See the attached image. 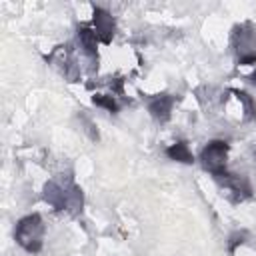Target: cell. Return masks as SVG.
Returning a JSON list of instances; mask_svg holds the SVG:
<instances>
[{
	"label": "cell",
	"mask_w": 256,
	"mask_h": 256,
	"mask_svg": "<svg viewBox=\"0 0 256 256\" xmlns=\"http://www.w3.org/2000/svg\"><path fill=\"white\" fill-rule=\"evenodd\" d=\"M216 178V182L218 184H222L224 188H228V190H232L240 200L242 198H248L250 196V184H248V180L244 178V176H238V174H230V172H220V174H216L214 176Z\"/></svg>",
	"instance_id": "5"
},
{
	"label": "cell",
	"mask_w": 256,
	"mask_h": 256,
	"mask_svg": "<svg viewBox=\"0 0 256 256\" xmlns=\"http://www.w3.org/2000/svg\"><path fill=\"white\" fill-rule=\"evenodd\" d=\"M244 238H246V232H234V234L230 236V244H228V250H230V252H234V250H236V246L244 242Z\"/></svg>",
	"instance_id": "11"
},
{
	"label": "cell",
	"mask_w": 256,
	"mask_h": 256,
	"mask_svg": "<svg viewBox=\"0 0 256 256\" xmlns=\"http://www.w3.org/2000/svg\"><path fill=\"white\" fill-rule=\"evenodd\" d=\"M78 40H80V44H82V48H84L86 54L96 56V42H98V36H96L94 30H90L88 26H80V28H78Z\"/></svg>",
	"instance_id": "8"
},
{
	"label": "cell",
	"mask_w": 256,
	"mask_h": 256,
	"mask_svg": "<svg viewBox=\"0 0 256 256\" xmlns=\"http://www.w3.org/2000/svg\"><path fill=\"white\" fill-rule=\"evenodd\" d=\"M14 238H16V242H18L26 252H40V248H42V238H44V222H42L40 214L24 216V218L16 224Z\"/></svg>",
	"instance_id": "2"
},
{
	"label": "cell",
	"mask_w": 256,
	"mask_h": 256,
	"mask_svg": "<svg viewBox=\"0 0 256 256\" xmlns=\"http://www.w3.org/2000/svg\"><path fill=\"white\" fill-rule=\"evenodd\" d=\"M234 94H236V96H238V100L244 104L246 118H248V120H250V118H254V116H256V104H254L252 96H250V94H246V92H240V90H236Z\"/></svg>",
	"instance_id": "10"
},
{
	"label": "cell",
	"mask_w": 256,
	"mask_h": 256,
	"mask_svg": "<svg viewBox=\"0 0 256 256\" xmlns=\"http://www.w3.org/2000/svg\"><path fill=\"white\" fill-rule=\"evenodd\" d=\"M92 102H94L96 106L106 108V110H108V112H112V114L120 110V106H118L116 98H114V96H108V94H94V96H92Z\"/></svg>",
	"instance_id": "9"
},
{
	"label": "cell",
	"mask_w": 256,
	"mask_h": 256,
	"mask_svg": "<svg viewBox=\"0 0 256 256\" xmlns=\"http://www.w3.org/2000/svg\"><path fill=\"white\" fill-rule=\"evenodd\" d=\"M166 156L170 160H176V162H182V164H192L194 162V156L188 148L186 142H174L166 148Z\"/></svg>",
	"instance_id": "7"
},
{
	"label": "cell",
	"mask_w": 256,
	"mask_h": 256,
	"mask_svg": "<svg viewBox=\"0 0 256 256\" xmlns=\"http://www.w3.org/2000/svg\"><path fill=\"white\" fill-rule=\"evenodd\" d=\"M252 82L256 84V70H254V74H252Z\"/></svg>",
	"instance_id": "12"
},
{
	"label": "cell",
	"mask_w": 256,
	"mask_h": 256,
	"mask_svg": "<svg viewBox=\"0 0 256 256\" xmlns=\"http://www.w3.org/2000/svg\"><path fill=\"white\" fill-rule=\"evenodd\" d=\"M44 200L58 210L78 212L82 208V192L74 184H60L56 180L44 186Z\"/></svg>",
	"instance_id": "1"
},
{
	"label": "cell",
	"mask_w": 256,
	"mask_h": 256,
	"mask_svg": "<svg viewBox=\"0 0 256 256\" xmlns=\"http://www.w3.org/2000/svg\"><path fill=\"white\" fill-rule=\"evenodd\" d=\"M226 158H228V144L222 140L208 142L200 152V162L204 170L212 172L214 176L226 170Z\"/></svg>",
	"instance_id": "3"
},
{
	"label": "cell",
	"mask_w": 256,
	"mask_h": 256,
	"mask_svg": "<svg viewBox=\"0 0 256 256\" xmlns=\"http://www.w3.org/2000/svg\"><path fill=\"white\" fill-rule=\"evenodd\" d=\"M92 24H94V32H96L98 40L104 42V44H110V42H112V36H114V30H116V22H114V18H112L106 10L94 6V18H92Z\"/></svg>",
	"instance_id": "4"
},
{
	"label": "cell",
	"mask_w": 256,
	"mask_h": 256,
	"mask_svg": "<svg viewBox=\"0 0 256 256\" xmlns=\"http://www.w3.org/2000/svg\"><path fill=\"white\" fill-rule=\"evenodd\" d=\"M174 106V98L170 94H156L154 98H150L148 102V112L152 114V118H156L158 122H166L170 118Z\"/></svg>",
	"instance_id": "6"
}]
</instances>
